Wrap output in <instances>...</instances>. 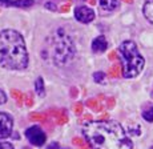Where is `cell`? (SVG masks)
I'll list each match as a JSON object with an SVG mask.
<instances>
[{"instance_id":"6da1fadb","label":"cell","mask_w":153,"mask_h":149,"mask_svg":"<svg viewBox=\"0 0 153 149\" xmlns=\"http://www.w3.org/2000/svg\"><path fill=\"white\" fill-rule=\"evenodd\" d=\"M83 134L93 149L133 148L125 129L116 121H91L83 127Z\"/></svg>"},{"instance_id":"7a4b0ae2","label":"cell","mask_w":153,"mask_h":149,"mask_svg":"<svg viewBox=\"0 0 153 149\" xmlns=\"http://www.w3.org/2000/svg\"><path fill=\"white\" fill-rule=\"evenodd\" d=\"M0 65L13 71L27 68V48L24 39L17 31L4 30L0 32Z\"/></svg>"},{"instance_id":"3957f363","label":"cell","mask_w":153,"mask_h":149,"mask_svg":"<svg viewBox=\"0 0 153 149\" xmlns=\"http://www.w3.org/2000/svg\"><path fill=\"white\" fill-rule=\"evenodd\" d=\"M120 56L123 59V75L126 79H133L140 75L144 68V57L140 55L137 45L132 40H125L119 47Z\"/></svg>"},{"instance_id":"277c9868","label":"cell","mask_w":153,"mask_h":149,"mask_svg":"<svg viewBox=\"0 0 153 149\" xmlns=\"http://www.w3.org/2000/svg\"><path fill=\"white\" fill-rule=\"evenodd\" d=\"M75 56V45L68 35L63 30H59L55 40V55L53 59L57 65H65Z\"/></svg>"},{"instance_id":"5b68a950","label":"cell","mask_w":153,"mask_h":149,"mask_svg":"<svg viewBox=\"0 0 153 149\" xmlns=\"http://www.w3.org/2000/svg\"><path fill=\"white\" fill-rule=\"evenodd\" d=\"M25 137L32 145L35 147H42L45 142L47 137H45V133L42 130L40 127H31L25 130Z\"/></svg>"},{"instance_id":"8992f818","label":"cell","mask_w":153,"mask_h":149,"mask_svg":"<svg viewBox=\"0 0 153 149\" xmlns=\"http://www.w3.org/2000/svg\"><path fill=\"white\" fill-rule=\"evenodd\" d=\"M75 17L81 23H91L95 19V12L85 5H80L75 8Z\"/></svg>"},{"instance_id":"52a82bcc","label":"cell","mask_w":153,"mask_h":149,"mask_svg":"<svg viewBox=\"0 0 153 149\" xmlns=\"http://www.w3.org/2000/svg\"><path fill=\"white\" fill-rule=\"evenodd\" d=\"M12 119L7 113H0V139H5L12 132Z\"/></svg>"},{"instance_id":"ba28073f","label":"cell","mask_w":153,"mask_h":149,"mask_svg":"<svg viewBox=\"0 0 153 149\" xmlns=\"http://www.w3.org/2000/svg\"><path fill=\"white\" fill-rule=\"evenodd\" d=\"M107 48H108V43H107V39H105L104 36H97L92 42V51L95 52V53L105 52Z\"/></svg>"},{"instance_id":"9c48e42d","label":"cell","mask_w":153,"mask_h":149,"mask_svg":"<svg viewBox=\"0 0 153 149\" xmlns=\"http://www.w3.org/2000/svg\"><path fill=\"white\" fill-rule=\"evenodd\" d=\"M100 8L102 11L111 12V11H114L116 8H119V1L117 0H100Z\"/></svg>"},{"instance_id":"30bf717a","label":"cell","mask_w":153,"mask_h":149,"mask_svg":"<svg viewBox=\"0 0 153 149\" xmlns=\"http://www.w3.org/2000/svg\"><path fill=\"white\" fill-rule=\"evenodd\" d=\"M143 12H144V16L146 17V20L153 24V0H148L145 3V5L143 8Z\"/></svg>"},{"instance_id":"8fae6325","label":"cell","mask_w":153,"mask_h":149,"mask_svg":"<svg viewBox=\"0 0 153 149\" xmlns=\"http://www.w3.org/2000/svg\"><path fill=\"white\" fill-rule=\"evenodd\" d=\"M35 88H36L37 95L44 96L45 90H44V81H43V79H42V77H39V79L36 80V83H35Z\"/></svg>"},{"instance_id":"7c38bea8","label":"cell","mask_w":153,"mask_h":149,"mask_svg":"<svg viewBox=\"0 0 153 149\" xmlns=\"http://www.w3.org/2000/svg\"><path fill=\"white\" fill-rule=\"evenodd\" d=\"M12 5H16V7H31L33 4V0H16V1L11 3Z\"/></svg>"},{"instance_id":"4fadbf2b","label":"cell","mask_w":153,"mask_h":149,"mask_svg":"<svg viewBox=\"0 0 153 149\" xmlns=\"http://www.w3.org/2000/svg\"><path fill=\"white\" fill-rule=\"evenodd\" d=\"M143 117H144V120H146V121L153 122V107L149 108V109H146V110H144Z\"/></svg>"},{"instance_id":"5bb4252c","label":"cell","mask_w":153,"mask_h":149,"mask_svg":"<svg viewBox=\"0 0 153 149\" xmlns=\"http://www.w3.org/2000/svg\"><path fill=\"white\" fill-rule=\"evenodd\" d=\"M104 77H105V75L102 73V72H96V73L93 75V80H95L96 83H101V81L104 80Z\"/></svg>"},{"instance_id":"9a60e30c","label":"cell","mask_w":153,"mask_h":149,"mask_svg":"<svg viewBox=\"0 0 153 149\" xmlns=\"http://www.w3.org/2000/svg\"><path fill=\"white\" fill-rule=\"evenodd\" d=\"M0 149H13L10 142H0Z\"/></svg>"},{"instance_id":"2e32d148","label":"cell","mask_w":153,"mask_h":149,"mask_svg":"<svg viewBox=\"0 0 153 149\" xmlns=\"http://www.w3.org/2000/svg\"><path fill=\"white\" fill-rule=\"evenodd\" d=\"M5 101H7V96H5V93L3 92L1 89H0V105L4 104Z\"/></svg>"},{"instance_id":"e0dca14e","label":"cell","mask_w":153,"mask_h":149,"mask_svg":"<svg viewBox=\"0 0 153 149\" xmlns=\"http://www.w3.org/2000/svg\"><path fill=\"white\" fill-rule=\"evenodd\" d=\"M47 149H63V148H61L57 142H52L51 145H48V148H47Z\"/></svg>"},{"instance_id":"ac0fdd59","label":"cell","mask_w":153,"mask_h":149,"mask_svg":"<svg viewBox=\"0 0 153 149\" xmlns=\"http://www.w3.org/2000/svg\"><path fill=\"white\" fill-rule=\"evenodd\" d=\"M11 0H0V3H4V4H11Z\"/></svg>"},{"instance_id":"d6986e66","label":"cell","mask_w":153,"mask_h":149,"mask_svg":"<svg viewBox=\"0 0 153 149\" xmlns=\"http://www.w3.org/2000/svg\"><path fill=\"white\" fill-rule=\"evenodd\" d=\"M47 8H52V10H55V5L53 4H47Z\"/></svg>"},{"instance_id":"ffe728a7","label":"cell","mask_w":153,"mask_h":149,"mask_svg":"<svg viewBox=\"0 0 153 149\" xmlns=\"http://www.w3.org/2000/svg\"><path fill=\"white\" fill-rule=\"evenodd\" d=\"M152 149H153V147H152Z\"/></svg>"}]
</instances>
